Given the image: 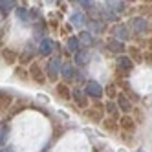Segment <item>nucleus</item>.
I'll list each match as a JSON object with an SVG mask.
<instances>
[{
	"label": "nucleus",
	"instance_id": "obj_1",
	"mask_svg": "<svg viewBox=\"0 0 152 152\" xmlns=\"http://www.w3.org/2000/svg\"><path fill=\"white\" fill-rule=\"evenodd\" d=\"M104 110H106L104 104H99V103H97V104H94L92 108H88V110L84 112V115L88 117L90 121H104V119H103Z\"/></svg>",
	"mask_w": 152,
	"mask_h": 152
},
{
	"label": "nucleus",
	"instance_id": "obj_2",
	"mask_svg": "<svg viewBox=\"0 0 152 152\" xmlns=\"http://www.w3.org/2000/svg\"><path fill=\"white\" fill-rule=\"evenodd\" d=\"M128 28L134 29L136 33H145L150 26H148V22H147V18H143V17H134V18L128 20Z\"/></svg>",
	"mask_w": 152,
	"mask_h": 152
},
{
	"label": "nucleus",
	"instance_id": "obj_3",
	"mask_svg": "<svg viewBox=\"0 0 152 152\" xmlns=\"http://www.w3.org/2000/svg\"><path fill=\"white\" fill-rule=\"evenodd\" d=\"M61 62L59 59H50L48 64H46V75H48V79L50 81H55L59 77V73H61Z\"/></svg>",
	"mask_w": 152,
	"mask_h": 152
},
{
	"label": "nucleus",
	"instance_id": "obj_4",
	"mask_svg": "<svg viewBox=\"0 0 152 152\" xmlns=\"http://www.w3.org/2000/svg\"><path fill=\"white\" fill-rule=\"evenodd\" d=\"M29 75H31V77H33V81L39 83V84H44V83H46V77H48V75L42 72V68L39 66V62H31V66H29Z\"/></svg>",
	"mask_w": 152,
	"mask_h": 152
},
{
	"label": "nucleus",
	"instance_id": "obj_5",
	"mask_svg": "<svg viewBox=\"0 0 152 152\" xmlns=\"http://www.w3.org/2000/svg\"><path fill=\"white\" fill-rule=\"evenodd\" d=\"M84 94L88 95V97H94V99H99V97L103 95V86L97 81H90V83H86Z\"/></svg>",
	"mask_w": 152,
	"mask_h": 152
},
{
	"label": "nucleus",
	"instance_id": "obj_6",
	"mask_svg": "<svg viewBox=\"0 0 152 152\" xmlns=\"http://www.w3.org/2000/svg\"><path fill=\"white\" fill-rule=\"evenodd\" d=\"M112 33H114V39L121 40V42L130 39V33H128V26H125V24H115V26L112 28Z\"/></svg>",
	"mask_w": 152,
	"mask_h": 152
},
{
	"label": "nucleus",
	"instance_id": "obj_7",
	"mask_svg": "<svg viewBox=\"0 0 152 152\" xmlns=\"http://www.w3.org/2000/svg\"><path fill=\"white\" fill-rule=\"evenodd\" d=\"M119 126H121L125 132H134L136 130V119L130 117V115H123L119 119Z\"/></svg>",
	"mask_w": 152,
	"mask_h": 152
},
{
	"label": "nucleus",
	"instance_id": "obj_8",
	"mask_svg": "<svg viewBox=\"0 0 152 152\" xmlns=\"http://www.w3.org/2000/svg\"><path fill=\"white\" fill-rule=\"evenodd\" d=\"M106 48L110 51H114V53H123L125 51V44L121 40H117V39H108L106 40Z\"/></svg>",
	"mask_w": 152,
	"mask_h": 152
},
{
	"label": "nucleus",
	"instance_id": "obj_9",
	"mask_svg": "<svg viewBox=\"0 0 152 152\" xmlns=\"http://www.w3.org/2000/svg\"><path fill=\"white\" fill-rule=\"evenodd\" d=\"M73 62H77L79 66H86V64L90 62V53L86 51V50H81L79 53H75V57H73Z\"/></svg>",
	"mask_w": 152,
	"mask_h": 152
},
{
	"label": "nucleus",
	"instance_id": "obj_10",
	"mask_svg": "<svg viewBox=\"0 0 152 152\" xmlns=\"http://www.w3.org/2000/svg\"><path fill=\"white\" fill-rule=\"evenodd\" d=\"M117 106L121 108L123 112H130V110L134 108V106H132V103L128 101V97H126L125 94H119V97H117Z\"/></svg>",
	"mask_w": 152,
	"mask_h": 152
},
{
	"label": "nucleus",
	"instance_id": "obj_11",
	"mask_svg": "<svg viewBox=\"0 0 152 152\" xmlns=\"http://www.w3.org/2000/svg\"><path fill=\"white\" fill-rule=\"evenodd\" d=\"M2 59H4V62H7V64H13V62H17V59H18V53L13 51V50H9V48H4V50H2Z\"/></svg>",
	"mask_w": 152,
	"mask_h": 152
},
{
	"label": "nucleus",
	"instance_id": "obj_12",
	"mask_svg": "<svg viewBox=\"0 0 152 152\" xmlns=\"http://www.w3.org/2000/svg\"><path fill=\"white\" fill-rule=\"evenodd\" d=\"M132 66H134V62H132V59H130V57L121 55V57L117 59V68H119V70L128 72V70H132Z\"/></svg>",
	"mask_w": 152,
	"mask_h": 152
},
{
	"label": "nucleus",
	"instance_id": "obj_13",
	"mask_svg": "<svg viewBox=\"0 0 152 152\" xmlns=\"http://www.w3.org/2000/svg\"><path fill=\"white\" fill-rule=\"evenodd\" d=\"M51 51H53V40H50V39H42L40 46H39V53H40V55H50Z\"/></svg>",
	"mask_w": 152,
	"mask_h": 152
},
{
	"label": "nucleus",
	"instance_id": "obj_14",
	"mask_svg": "<svg viewBox=\"0 0 152 152\" xmlns=\"http://www.w3.org/2000/svg\"><path fill=\"white\" fill-rule=\"evenodd\" d=\"M61 75L66 81H72V79H75V70H73V66L70 62H66V64H62V68H61Z\"/></svg>",
	"mask_w": 152,
	"mask_h": 152
},
{
	"label": "nucleus",
	"instance_id": "obj_15",
	"mask_svg": "<svg viewBox=\"0 0 152 152\" xmlns=\"http://www.w3.org/2000/svg\"><path fill=\"white\" fill-rule=\"evenodd\" d=\"M88 28H90L92 33H103L104 31V22L103 20H97V18H92L88 22Z\"/></svg>",
	"mask_w": 152,
	"mask_h": 152
},
{
	"label": "nucleus",
	"instance_id": "obj_16",
	"mask_svg": "<svg viewBox=\"0 0 152 152\" xmlns=\"http://www.w3.org/2000/svg\"><path fill=\"white\" fill-rule=\"evenodd\" d=\"M77 39H79V42H81V46H92V42H94L90 31H81V33L77 35Z\"/></svg>",
	"mask_w": 152,
	"mask_h": 152
},
{
	"label": "nucleus",
	"instance_id": "obj_17",
	"mask_svg": "<svg viewBox=\"0 0 152 152\" xmlns=\"http://www.w3.org/2000/svg\"><path fill=\"white\" fill-rule=\"evenodd\" d=\"M72 97L75 99V103H77L79 106H88V99L84 97V94H83L81 90L75 88V90H73V94H72Z\"/></svg>",
	"mask_w": 152,
	"mask_h": 152
},
{
	"label": "nucleus",
	"instance_id": "obj_18",
	"mask_svg": "<svg viewBox=\"0 0 152 152\" xmlns=\"http://www.w3.org/2000/svg\"><path fill=\"white\" fill-rule=\"evenodd\" d=\"M103 125H104V128L108 130V132H117V128H119V121H115V119H112V117H106L103 121Z\"/></svg>",
	"mask_w": 152,
	"mask_h": 152
},
{
	"label": "nucleus",
	"instance_id": "obj_19",
	"mask_svg": "<svg viewBox=\"0 0 152 152\" xmlns=\"http://www.w3.org/2000/svg\"><path fill=\"white\" fill-rule=\"evenodd\" d=\"M79 46H81V42H79V39H77V37H70V39L66 40V48H68L70 51L79 53V51H81V50H79Z\"/></svg>",
	"mask_w": 152,
	"mask_h": 152
},
{
	"label": "nucleus",
	"instance_id": "obj_20",
	"mask_svg": "<svg viewBox=\"0 0 152 152\" xmlns=\"http://www.w3.org/2000/svg\"><path fill=\"white\" fill-rule=\"evenodd\" d=\"M104 6L110 9V11H114L115 15H119V13H121L123 9H125V2H106Z\"/></svg>",
	"mask_w": 152,
	"mask_h": 152
},
{
	"label": "nucleus",
	"instance_id": "obj_21",
	"mask_svg": "<svg viewBox=\"0 0 152 152\" xmlns=\"http://www.w3.org/2000/svg\"><path fill=\"white\" fill-rule=\"evenodd\" d=\"M0 106H2V110H7L9 106H11V95L2 92L0 94Z\"/></svg>",
	"mask_w": 152,
	"mask_h": 152
},
{
	"label": "nucleus",
	"instance_id": "obj_22",
	"mask_svg": "<svg viewBox=\"0 0 152 152\" xmlns=\"http://www.w3.org/2000/svg\"><path fill=\"white\" fill-rule=\"evenodd\" d=\"M104 106H106V112L110 114V117L115 119V121H119V110H117V106L114 103H106Z\"/></svg>",
	"mask_w": 152,
	"mask_h": 152
},
{
	"label": "nucleus",
	"instance_id": "obj_23",
	"mask_svg": "<svg viewBox=\"0 0 152 152\" xmlns=\"http://www.w3.org/2000/svg\"><path fill=\"white\" fill-rule=\"evenodd\" d=\"M72 24H73V26H83V24H84V15H83L81 11H75V13L72 15Z\"/></svg>",
	"mask_w": 152,
	"mask_h": 152
},
{
	"label": "nucleus",
	"instance_id": "obj_24",
	"mask_svg": "<svg viewBox=\"0 0 152 152\" xmlns=\"http://www.w3.org/2000/svg\"><path fill=\"white\" fill-rule=\"evenodd\" d=\"M57 94L62 97V99H70V95H72L66 84H57Z\"/></svg>",
	"mask_w": 152,
	"mask_h": 152
},
{
	"label": "nucleus",
	"instance_id": "obj_25",
	"mask_svg": "<svg viewBox=\"0 0 152 152\" xmlns=\"http://www.w3.org/2000/svg\"><path fill=\"white\" fill-rule=\"evenodd\" d=\"M13 6H15L13 0H2V2H0V7H2V17H6L7 11H9V9H11Z\"/></svg>",
	"mask_w": 152,
	"mask_h": 152
},
{
	"label": "nucleus",
	"instance_id": "obj_26",
	"mask_svg": "<svg viewBox=\"0 0 152 152\" xmlns=\"http://www.w3.org/2000/svg\"><path fill=\"white\" fill-rule=\"evenodd\" d=\"M130 59L136 61V62H141L143 61V53H141L137 48H130Z\"/></svg>",
	"mask_w": 152,
	"mask_h": 152
},
{
	"label": "nucleus",
	"instance_id": "obj_27",
	"mask_svg": "<svg viewBox=\"0 0 152 152\" xmlns=\"http://www.w3.org/2000/svg\"><path fill=\"white\" fill-rule=\"evenodd\" d=\"M106 95L110 97V99H114V97L117 99V97H119V95H117V90H115V86H114V84H108V86H106Z\"/></svg>",
	"mask_w": 152,
	"mask_h": 152
},
{
	"label": "nucleus",
	"instance_id": "obj_28",
	"mask_svg": "<svg viewBox=\"0 0 152 152\" xmlns=\"http://www.w3.org/2000/svg\"><path fill=\"white\" fill-rule=\"evenodd\" d=\"M17 17H18L20 20H24V22H28V13H26L24 7H18V9H17Z\"/></svg>",
	"mask_w": 152,
	"mask_h": 152
},
{
	"label": "nucleus",
	"instance_id": "obj_29",
	"mask_svg": "<svg viewBox=\"0 0 152 152\" xmlns=\"http://www.w3.org/2000/svg\"><path fill=\"white\" fill-rule=\"evenodd\" d=\"M24 104H26V103H18V104H15V106L11 108V112H9V115H15V114H18V112H22V110H24Z\"/></svg>",
	"mask_w": 152,
	"mask_h": 152
},
{
	"label": "nucleus",
	"instance_id": "obj_30",
	"mask_svg": "<svg viewBox=\"0 0 152 152\" xmlns=\"http://www.w3.org/2000/svg\"><path fill=\"white\" fill-rule=\"evenodd\" d=\"M7 141V128L2 125V130H0V145H4Z\"/></svg>",
	"mask_w": 152,
	"mask_h": 152
},
{
	"label": "nucleus",
	"instance_id": "obj_31",
	"mask_svg": "<svg viewBox=\"0 0 152 152\" xmlns=\"http://www.w3.org/2000/svg\"><path fill=\"white\" fill-rule=\"evenodd\" d=\"M83 7H86V9H94V2H88V0H81L79 2Z\"/></svg>",
	"mask_w": 152,
	"mask_h": 152
},
{
	"label": "nucleus",
	"instance_id": "obj_32",
	"mask_svg": "<svg viewBox=\"0 0 152 152\" xmlns=\"http://www.w3.org/2000/svg\"><path fill=\"white\" fill-rule=\"evenodd\" d=\"M143 61L147 62V64H152V53L148 51V53H143Z\"/></svg>",
	"mask_w": 152,
	"mask_h": 152
},
{
	"label": "nucleus",
	"instance_id": "obj_33",
	"mask_svg": "<svg viewBox=\"0 0 152 152\" xmlns=\"http://www.w3.org/2000/svg\"><path fill=\"white\" fill-rule=\"evenodd\" d=\"M17 77H20V79H24V81L28 79V77H26V72H24L22 68H20V70H17Z\"/></svg>",
	"mask_w": 152,
	"mask_h": 152
},
{
	"label": "nucleus",
	"instance_id": "obj_34",
	"mask_svg": "<svg viewBox=\"0 0 152 152\" xmlns=\"http://www.w3.org/2000/svg\"><path fill=\"white\" fill-rule=\"evenodd\" d=\"M143 11H148V13H150V17H152V4H150L148 7H143Z\"/></svg>",
	"mask_w": 152,
	"mask_h": 152
},
{
	"label": "nucleus",
	"instance_id": "obj_35",
	"mask_svg": "<svg viewBox=\"0 0 152 152\" xmlns=\"http://www.w3.org/2000/svg\"><path fill=\"white\" fill-rule=\"evenodd\" d=\"M150 48H152V39H150Z\"/></svg>",
	"mask_w": 152,
	"mask_h": 152
}]
</instances>
